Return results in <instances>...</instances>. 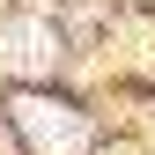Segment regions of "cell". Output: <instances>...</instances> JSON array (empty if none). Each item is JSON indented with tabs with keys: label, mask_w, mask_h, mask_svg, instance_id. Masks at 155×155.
I'll return each mask as SVG.
<instances>
[{
	"label": "cell",
	"mask_w": 155,
	"mask_h": 155,
	"mask_svg": "<svg viewBox=\"0 0 155 155\" xmlns=\"http://www.w3.org/2000/svg\"><path fill=\"white\" fill-rule=\"evenodd\" d=\"M22 126H30V140L45 148V155H81L89 148V133L74 111H52V104H22Z\"/></svg>",
	"instance_id": "cell-1"
},
{
	"label": "cell",
	"mask_w": 155,
	"mask_h": 155,
	"mask_svg": "<svg viewBox=\"0 0 155 155\" xmlns=\"http://www.w3.org/2000/svg\"><path fill=\"white\" fill-rule=\"evenodd\" d=\"M0 52L15 59V74H45L59 45H52V37L37 30V22H8V30H0Z\"/></svg>",
	"instance_id": "cell-2"
}]
</instances>
